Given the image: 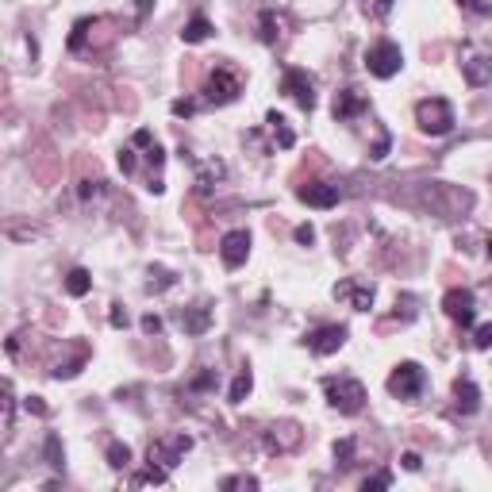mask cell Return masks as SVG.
Returning a JSON list of instances; mask_svg holds the SVG:
<instances>
[{
    "label": "cell",
    "instance_id": "obj_36",
    "mask_svg": "<svg viewBox=\"0 0 492 492\" xmlns=\"http://www.w3.org/2000/svg\"><path fill=\"white\" fill-rule=\"evenodd\" d=\"M296 242H300V246H311V242H316V227H311V223H300V227H296Z\"/></svg>",
    "mask_w": 492,
    "mask_h": 492
},
{
    "label": "cell",
    "instance_id": "obj_19",
    "mask_svg": "<svg viewBox=\"0 0 492 492\" xmlns=\"http://www.w3.org/2000/svg\"><path fill=\"white\" fill-rule=\"evenodd\" d=\"M208 35H212V20H208V16H193V20L185 23L181 39H185L188 46H196V43H204Z\"/></svg>",
    "mask_w": 492,
    "mask_h": 492
},
{
    "label": "cell",
    "instance_id": "obj_4",
    "mask_svg": "<svg viewBox=\"0 0 492 492\" xmlns=\"http://www.w3.org/2000/svg\"><path fill=\"white\" fill-rule=\"evenodd\" d=\"M423 389H427V373H423L419 362H400L389 373V392L396 400H419Z\"/></svg>",
    "mask_w": 492,
    "mask_h": 492
},
{
    "label": "cell",
    "instance_id": "obj_38",
    "mask_svg": "<svg viewBox=\"0 0 492 492\" xmlns=\"http://www.w3.org/2000/svg\"><path fill=\"white\" fill-rule=\"evenodd\" d=\"M108 323H112V327H127V311H123V304H112Z\"/></svg>",
    "mask_w": 492,
    "mask_h": 492
},
{
    "label": "cell",
    "instance_id": "obj_40",
    "mask_svg": "<svg viewBox=\"0 0 492 492\" xmlns=\"http://www.w3.org/2000/svg\"><path fill=\"white\" fill-rule=\"evenodd\" d=\"M169 108H173V116H193V112H196V100H173Z\"/></svg>",
    "mask_w": 492,
    "mask_h": 492
},
{
    "label": "cell",
    "instance_id": "obj_43",
    "mask_svg": "<svg viewBox=\"0 0 492 492\" xmlns=\"http://www.w3.org/2000/svg\"><path fill=\"white\" fill-rule=\"evenodd\" d=\"M385 154H389V135H381V143L373 146V154H369V158H373V162H385Z\"/></svg>",
    "mask_w": 492,
    "mask_h": 492
},
{
    "label": "cell",
    "instance_id": "obj_17",
    "mask_svg": "<svg viewBox=\"0 0 492 492\" xmlns=\"http://www.w3.org/2000/svg\"><path fill=\"white\" fill-rule=\"evenodd\" d=\"M215 323V316H212V308L208 304H196V308H185L181 311V327H185V335H208Z\"/></svg>",
    "mask_w": 492,
    "mask_h": 492
},
{
    "label": "cell",
    "instance_id": "obj_44",
    "mask_svg": "<svg viewBox=\"0 0 492 492\" xmlns=\"http://www.w3.org/2000/svg\"><path fill=\"white\" fill-rule=\"evenodd\" d=\"M100 193V181H81V200H92Z\"/></svg>",
    "mask_w": 492,
    "mask_h": 492
},
{
    "label": "cell",
    "instance_id": "obj_9",
    "mask_svg": "<svg viewBox=\"0 0 492 492\" xmlns=\"http://www.w3.org/2000/svg\"><path fill=\"white\" fill-rule=\"evenodd\" d=\"M188 450H193V439H188V434H166V439L150 442V461H158V466L173 469Z\"/></svg>",
    "mask_w": 492,
    "mask_h": 492
},
{
    "label": "cell",
    "instance_id": "obj_16",
    "mask_svg": "<svg viewBox=\"0 0 492 492\" xmlns=\"http://www.w3.org/2000/svg\"><path fill=\"white\" fill-rule=\"evenodd\" d=\"M300 442V427L296 423H277V427L266 431V450L269 454H285Z\"/></svg>",
    "mask_w": 492,
    "mask_h": 492
},
{
    "label": "cell",
    "instance_id": "obj_1",
    "mask_svg": "<svg viewBox=\"0 0 492 492\" xmlns=\"http://www.w3.org/2000/svg\"><path fill=\"white\" fill-rule=\"evenodd\" d=\"M415 123H419V131L423 135H431V139H442V135H450L454 131V104L446 97H427V100H419L415 104Z\"/></svg>",
    "mask_w": 492,
    "mask_h": 492
},
{
    "label": "cell",
    "instance_id": "obj_27",
    "mask_svg": "<svg viewBox=\"0 0 492 492\" xmlns=\"http://www.w3.org/2000/svg\"><path fill=\"white\" fill-rule=\"evenodd\" d=\"M173 273H169V269H150V281H146V289L150 292H162V289H169V285H173Z\"/></svg>",
    "mask_w": 492,
    "mask_h": 492
},
{
    "label": "cell",
    "instance_id": "obj_32",
    "mask_svg": "<svg viewBox=\"0 0 492 492\" xmlns=\"http://www.w3.org/2000/svg\"><path fill=\"white\" fill-rule=\"evenodd\" d=\"M389 485H392V473H389V469H385V473H373V477H365V481H362V488H365V492H373V488H389Z\"/></svg>",
    "mask_w": 492,
    "mask_h": 492
},
{
    "label": "cell",
    "instance_id": "obj_35",
    "mask_svg": "<svg viewBox=\"0 0 492 492\" xmlns=\"http://www.w3.org/2000/svg\"><path fill=\"white\" fill-rule=\"evenodd\" d=\"M131 146H143V150H150V146H154V135H150L146 127H139L135 135H131Z\"/></svg>",
    "mask_w": 492,
    "mask_h": 492
},
{
    "label": "cell",
    "instance_id": "obj_37",
    "mask_svg": "<svg viewBox=\"0 0 492 492\" xmlns=\"http://www.w3.org/2000/svg\"><path fill=\"white\" fill-rule=\"evenodd\" d=\"M23 408H27V412H35V415H50V408L43 404V396H27Z\"/></svg>",
    "mask_w": 492,
    "mask_h": 492
},
{
    "label": "cell",
    "instance_id": "obj_47",
    "mask_svg": "<svg viewBox=\"0 0 492 492\" xmlns=\"http://www.w3.org/2000/svg\"><path fill=\"white\" fill-rule=\"evenodd\" d=\"M485 254H488V258H492V235H488V246H485Z\"/></svg>",
    "mask_w": 492,
    "mask_h": 492
},
{
    "label": "cell",
    "instance_id": "obj_42",
    "mask_svg": "<svg viewBox=\"0 0 492 492\" xmlns=\"http://www.w3.org/2000/svg\"><path fill=\"white\" fill-rule=\"evenodd\" d=\"M400 466L408 469V473H415V469L423 466V458H419V454H415V450H408V454H404V458H400Z\"/></svg>",
    "mask_w": 492,
    "mask_h": 492
},
{
    "label": "cell",
    "instance_id": "obj_22",
    "mask_svg": "<svg viewBox=\"0 0 492 492\" xmlns=\"http://www.w3.org/2000/svg\"><path fill=\"white\" fill-rule=\"evenodd\" d=\"M43 458H46V466L50 469H62L65 466V450H62V439L58 434H46V442H43Z\"/></svg>",
    "mask_w": 492,
    "mask_h": 492
},
{
    "label": "cell",
    "instance_id": "obj_25",
    "mask_svg": "<svg viewBox=\"0 0 492 492\" xmlns=\"http://www.w3.org/2000/svg\"><path fill=\"white\" fill-rule=\"evenodd\" d=\"M250 389H254V377H250V369H242V373L235 377V385H231V392H227V400H231V404H242L246 396H250Z\"/></svg>",
    "mask_w": 492,
    "mask_h": 492
},
{
    "label": "cell",
    "instance_id": "obj_2",
    "mask_svg": "<svg viewBox=\"0 0 492 492\" xmlns=\"http://www.w3.org/2000/svg\"><path fill=\"white\" fill-rule=\"evenodd\" d=\"M323 392H327V404L343 415H358L365 408V385L354 381V377H327L323 381Z\"/></svg>",
    "mask_w": 492,
    "mask_h": 492
},
{
    "label": "cell",
    "instance_id": "obj_5",
    "mask_svg": "<svg viewBox=\"0 0 492 492\" xmlns=\"http://www.w3.org/2000/svg\"><path fill=\"white\" fill-rule=\"evenodd\" d=\"M281 92L296 100L300 112H311V108H316V81H311V73L300 70V65H289V70L281 73Z\"/></svg>",
    "mask_w": 492,
    "mask_h": 492
},
{
    "label": "cell",
    "instance_id": "obj_26",
    "mask_svg": "<svg viewBox=\"0 0 492 492\" xmlns=\"http://www.w3.org/2000/svg\"><path fill=\"white\" fill-rule=\"evenodd\" d=\"M108 466L112 469H127L131 466V446L127 442H112L108 446Z\"/></svg>",
    "mask_w": 492,
    "mask_h": 492
},
{
    "label": "cell",
    "instance_id": "obj_11",
    "mask_svg": "<svg viewBox=\"0 0 492 492\" xmlns=\"http://www.w3.org/2000/svg\"><path fill=\"white\" fill-rule=\"evenodd\" d=\"M362 112H369V100H365L358 89H338V92H335V100H331V116H335L338 123L358 119Z\"/></svg>",
    "mask_w": 492,
    "mask_h": 492
},
{
    "label": "cell",
    "instance_id": "obj_14",
    "mask_svg": "<svg viewBox=\"0 0 492 492\" xmlns=\"http://www.w3.org/2000/svg\"><path fill=\"white\" fill-rule=\"evenodd\" d=\"M296 196L304 200L308 208H335L338 204V185H327V181H311V185H304V188H296Z\"/></svg>",
    "mask_w": 492,
    "mask_h": 492
},
{
    "label": "cell",
    "instance_id": "obj_30",
    "mask_svg": "<svg viewBox=\"0 0 492 492\" xmlns=\"http://www.w3.org/2000/svg\"><path fill=\"white\" fill-rule=\"evenodd\" d=\"M473 346H477V350H492V323L473 327Z\"/></svg>",
    "mask_w": 492,
    "mask_h": 492
},
{
    "label": "cell",
    "instance_id": "obj_41",
    "mask_svg": "<svg viewBox=\"0 0 492 492\" xmlns=\"http://www.w3.org/2000/svg\"><path fill=\"white\" fill-rule=\"evenodd\" d=\"M146 162H150V166H154V169H162V162H166V150H162V146H158V143H154V146H150V150H146Z\"/></svg>",
    "mask_w": 492,
    "mask_h": 492
},
{
    "label": "cell",
    "instance_id": "obj_39",
    "mask_svg": "<svg viewBox=\"0 0 492 492\" xmlns=\"http://www.w3.org/2000/svg\"><path fill=\"white\" fill-rule=\"evenodd\" d=\"M143 331H146V335H158V331H162V316L146 311V316H143Z\"/></svg>",
    "mask_w": 492,
    "mask_h": 492
},
{
    "label": "cell",
    "instance_id": "obj_33",
    "mask_svg": "<svg viewBox=\"0 0 492 492\" xmlns=\"http://www.w3.org/2000/svg\"><path fill=\"white\" fill-rule=\"evenodd\" d=\"M12 415H16V396L12 385H4V431H12Z\"/></svg>",
    "mask_w": 492,
    "mask_h": 492
},
{
    "label": "cell",
    "instance_id": "obj_24",
    "mask_svg": "<svg viewBox=\"0 0 492 492\" xmlns=\"http://www.w3.org/2000/svg\"><path fill=\"white\" fill-rule=\"evenodd\" d=\"M166 481H169V469L158 466V461H150V469H143L139 477H131V485L143 488V485H166Z\"/></svg>",
    "mask_w": 492,
    "mask_h": 492
},
{
    "label": "cell",
    "instance_id": "obj_12",
    "mask_svg": "<svg viewBox=\"0 0 492 492\" xmlns=\"http://www.w3.org/2000/svg\"><path fill=\"white\" fill-rule=\"evenodd\" d=\"M461 77L473 89H481V85L492 81V54H477V50H466L461 54Z\"/></svg>",
    "mask_w": 492,
    "mask_h": 492
},
{
    "label": "cell",
    "instance_id": "obj_10",
    "mask_svg": "<svg viewBox=\"0 0 492 492\" xmlns=\"http://www.w3.org/2000/svg\"><path fill=\"white\" fill-rule=\"evenodd\" d=\"M220 258H223V266L227 269H239V266H246V258H250V235L246 231H227L223 239H220Z\"/></svg>",
    "mask_w": 492,
    "mask_h": 492
},
{
    "label": "cell",
    "instance_id": "obj_45",
    "mask_svg": "<svg viewBox=\"0 0 492 492\" xmlns=\"http://www.w3.org/2000/svg\"><path fill=\"white\" fill-rule=\"evenodd\" d=\"M193 389H215V373H200L193 381Z\"/></svg>",
    "mask_w": 492,
    "mask_h": 492
},
{
    "label": "cell",
    "instance_id": "obj_13",
    "mask_svg": "<svg viewBox=\"0 0 492 492\" xmlns=\"http://www.w3.org/2000/svg\"><path fill=\"white\" fill-rule=\"evenodd\" d=\"M454 408H458L461 415H477L481 412V389L473 377H458L454 381Z\"/></svg>",
    "mask_w": 492,
    "mask_h": 492
},
{
    "label": "cell",
    "instance_id": "obj_46",
    "mask_svg": "<svg viewBox=\"0 0 492 492\" xmlns=\"http://www.w3.org/2000/svg\"><path fill=\"white\" fill-rule=\"evenodd\" d=\"M150 8H154V0H135V20H146Z\"/></svg>",
    "mask_w": 492,
    "mask_h": 492
},
{
    "label": "cell",
    "instance_id": "obj_21",
    "mask_svg": "<svg viewBox=\"0 0 492 492\" xmlns=\"http://www.w3.org/2000/svg\"><path fill=\"white\" fill-rule=\"evenodd\" d=\"M223 173H227V166H223V162H215V158H212V162H204L200 169H196V185H200V193H208V188L220 181Z\"/></svg>",
    "mask_w": 492,
    "mask_h": 492
},
{
    "label": "cell",
    "instance_id": "obj_31",
    "mask_svg": "<svg viewBox=\"0 0 492 492\" xmlns=\"http://www.w3.org/2000/svg\"><path fill=\"white\" fill-rule=\"evenodd\" d=\"M335 458H338V466H350V461H354V439H338L335 442Z\"/></svg>",
    "mask_w": 492,
    "mask_h": 492
},
{
    "label": "cell",
    "instance_id": "obj_7",
    "mask_svg": "<svg viewBox=\"0 0 492 492\" xmlns=\"http://www.w3.org/2000/svg\"><path fill=\"white\" fill-rule=\"evenodd\" d=\"M346 335H350V331L343 323H323V327L308 331L304 343H308V350L316 358H331V354H338V350L346 346Z\"/></svg>",
    "mask_w": 492,
    "mask_h": 492
},
{
    "label": "cell",
    "instance_id": "obj_20",
    "mask_svg": "<svg viewBox=\"0 0 492 492\" xmlns=\"http://www.w3.org/2000/svg\"><path fill=\"white\" fill-rule=\"evenodd\" d=\"M277 35H281L277 12H273V8H262V16H258V39L266 46H273V43H277Z\"/></svg>",
    "mask_w": 492,
    "mask_h": 492
},
{
    "label": "cell",
    "instance_id": "obj_15",
    "mask_svg": "<svg viewBox=\"0 0 492 492\" xmlns=\"http://www.w3.org/2000/svg\"><path fill=\"white\" fill-rule=\"evenodd\" d=\"M335 300H350V308H354V311H369V308H373V285L338 281V285H335Z\"/></svg>",
    "mask_w": 492,
    "mask_h": 492
},
{
    "label": "cell",
    "instance_id": "obj_29",
    "mask_svg": "<svg viewBox=\"0 0 492 492\" xmlns=\"http://www.w3.org/2000/svg\"><path fill=\"white\" fill-rule=\"evenodd\" d=\"M89 27H92V20H77L73 23V35H70V50L77 54L81 46H85V35H89Z\"/></svg>",
    "mask_w": 492,
    "mask_h": 492
},
{
    "label": "cell",
    "instance_id": "obj_8",
    "mask_svg": "<svg viewBox=\"0 0 492 492\" xmlns=\"http://www.w3.org/2000/svg\"><path fill=\"white\" fill-rule=\"evenodd\" d=\"M442 311H446L458 327H473L477 323V296H473V289H450L446 296H442Z\"/></svg>",
    "mask_w": 492,
    "mask_h": 492
},
{
    "label": "cell",
    "instance_id": "obj_6",
    "mask_svg": "<svg viewBox=\"0 0 492 492\" xmlns=\"http://www.w3.org/2000/svg\"><path fill=\"white\" fill-rule=\"evenodd\" d=\"M239 92H242L239 73H235L231 65H215L212 77H208V85H204V100L208 104H231V100H239Z\"/></svg>",
    "mask_w": 492,
    "mask_h": 492
},
{
    "label": "cell",
    "instance_id": "obj_18",
    "mask_svg": "<svg viewBox=\"0 0 492 492\" xmlns=\"http://www.w3.org/2000/svg\"><path fill=\"white\" fill-rule=\"evenodd\" d=\"M266 123H269V131H273V139H277L281 150H292V146H296V135H292V127L285 123V116H281V112H269Z\"/></svg>",
    "mask_w": 492,
    "mask_h": 492
},
{
    "label": "cell",
    "instance_id": "obj_28",
    "mask_svg": "<svg viewBox=\"0 0 492 492\" xmlns=\"http://www.w3.org/2000/svg\"><path fill=\"white\" fill-rule=\"evenodd\" d=\"M220 488H258V477H250V473H239V477H223L220 481Z\"/></svg>",
    "mask_w": 492,
    "mask_h": 492
},
{
    "label": "cell",
    "instance_id": "obj_3",
    "mask_svg": "<svg viewBox=\"0 0 492 492\" xmlns=\"http://www.w3.org/2000/svg\"><path fill=\"white\" fill-rule=\"evenodd\" d=\"M400 65H404V50H400V43H392V39H377L365 50V70L373 73L377 81L396 77V73H400Z\"/></svg>",
    "mask_w": 492,
    "mask_h": 492
},
{
    "label": "cell",
    "instance_id": "obj_23",
    "mask_svg": "<svg viewBox=\"0 0 492 492\" xmlns=\"http://www.w3.org/2000/svg\"><path fill=\"white\" fill-rule=\"evenodd\" d=\"M92 289V277H89V269H70L65 273V292H70V296H85V292Z\"/></svg>",
    "mask_w": 492,
    "mask_h": 492
},
{
    "label": "cell",
    "instance_id": "obj_34",
    "mask_svg": "<svg viewBox=\"0 0 492 492\" xmlns=\"http://www.w3.org/2000/svg\"><path fill=\"white\" fill-rule=\"evenodd\" d=\"M116 162H119V169H123V173H135V150H131V146H123L119 150V158H116Z\"/></svg>",
    "mask_w": 492,
    "mask_h": 492
}]
</instances>
